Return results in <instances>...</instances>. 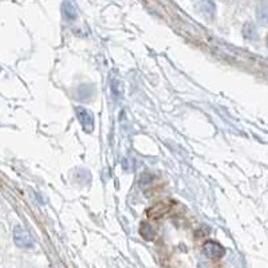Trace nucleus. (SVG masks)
<instances>
[{"label":"nucleus","instance_id":"4","mask_svg":"<svg viewBox=\"0 0 268 268\" xmlns=\"http://www.w3.org/2000/svg\"><path fill=\"white\" fill-rule=\"evenodd\" d=\"M77 114H78L79 121L83 125V128L87 129V130H91V128H93V117H91L89 111L86 109H82V107H79V109H77Z\"/></svg>","mask_w":268,"mask_h":268},{"label":"nucleus","instance_id":"5","mask_svg":"<svg viewBox=\"0 0 268 268\" xmlns=\"http://www.w3.org/2000/svg\"><path fill=\"white\" fill-rule=\"evenodd\" d=\"M267 43H268V38H267Z\"/></svg>","mask_w":268,"mask_h":268},{"label":"nucleus","instance_id":"1","mask_svg":"<svg viewBox=\"0 0 268 268\" xmlns=\"http://www.w3.org/2000/svg\"><path fill=\"white\" fill-rule=\"evenodd\" d=\"M170 207H172V204L165 203V201L154 204L153 207L150 208L149 211H148V217L153 218V220L154 218L162 217V216H165V214L168 213L169 209H170Z\"/></svg>","mask_w":268,"mask_h":268},{"label":"nucleus","instance_id":"2","mask_svg":"<svg viewBox=\"0 0 268 268\" xmlns=\"http://www.w3.org/2000/svg\"><path fill=\"white\" fill-rule=\"evenodd\" d=\"M14 235L16 244H19V246L23 247V248H31V247L34 246V241H32V239L29 236V233L26 232L21 227H16V228H15Z\"/></svg>","mask_w":268,"mask_h":268},{"label":"nucleus","instance_id":"3","mask_svg":"<svg viewBox=\"0 0 268 268\" xmlns=\"http://www.w3.org/2000/svg\"><path fill=\"white\" fill-rule=\"evenodd\" d=\"M204 251L212 259H220L225 254L224 248L220 244L214 243V241H207V243L204 244Z\"/></svg>","mask_w":268,"mask_h":268}]
</instances>
